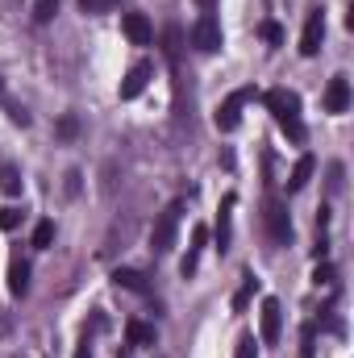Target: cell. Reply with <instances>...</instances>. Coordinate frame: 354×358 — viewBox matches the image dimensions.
Returning a JSON list of instances; mask_svg holds the SVG:
<instances>
[{"mask_svg":"<svg viewBox=\"0 0 354 358\" xmlns=\"http://www.w3.org/2000/svg\"><path fill=\"white\" fill-rule=\"evenodd\" d=\"M267 108H271V117H275V125L296 142V146H304V121H300V96L288 88H271L267 92Z\"/></svg>","mask_w":354,"mask_h":358,"instance_id":"obj_1","label":"cell"},{"mask_svg":"<svg viewBox=\"0 0 354 358\" xmlns=\"http://www.w3.org/2000/svg\"><path fill=\"white\" fill-rule=\"evenodd\" d=\"M263 225H267V238L275 246H288L292 242V217H288V204L279 196H267L263 200Z\"/></svg>","mask_w":354,"mask_h":358,"instance_id":"obj_2","label":"cell"},{"mask_svg":"<svg viewBox=\"0 0 354 358\" xmlns=\"http://www.w3.org/2000/svg\"><path fill=\"white\" fill-rule=\"evenodd\" d=\"M179 213H183V204H167L163 213H159V221H155V234H150V246H155V255H167L171 246H176V234H179Z\"/></svg>","mask_w":354,"mask_h":358,"instance_id":"obj_3","label":"cell"},{"mask_svg":"<svg viewBox=\"0 0 354 358\" xmlns=\"http://www.w3.org/2000/svg\"><path fill=\"white\" fill-rule=\"evenodd\" d=\"M192 42H196V50H204V55H217L221 50V25H217V17L204 8L200 13V21L192 25Z\"/></svg>","mask_w":354,"mask_h":358,"instance_id":"obj_4","label":"cell"},{"mask_svg":"<svg viewBox=\"0 0 354 358\" xmlns=\"http://www.w3.org/2000/svg\"><path fill=\"white\" fill-rule=\"evenodd\" d=\"M321 38H325V13H321V8H313V13H309V21H304V34H300V55H304V59H313V55L321 50Z\"/></svg>","mask_w":354,"mask_h":358,"instance_id":"obj_5","label":"cell"},{"mask_svg":"<svg viewBox=\"0 0 354 358\" xmlns=\"http://www.w3.org/2000/svg\"><path fill=\"white\" fill-rule=\"evenodd\" d=\"M259 321H263V342H267V346H275V342H279V329H283V308H279V300H275V296H267V300H263Z\"/></svg>","mask_w":354,"mask_h":358,"instance_id":"obj_6","label":"cell"},{"mask_svg":"<svg viewBox=\"0 0 354 358\" xmlns=\"http://www.w3.org/2000/svg\"><path fill=\"white\" fill-rule=\"evenodd\" d=\"M250 100V92H234L221 108H217V129L221 134H229V129H238V121H242V104Z\"/></svg>","mask_w":354,"mask_h":358,"instance_id":"obj_7","label":"cell"},{"mask_svg":"<svg viewBox=\"0 0 354 358\" xmlns=\"http://www.w3.org/2000/svg\"><path fill=\"white\" fill-rule=\"evenodd\" d=\"M146 84H150V63H134L121 80V100H138L146 92Z\"/></svg>","mask_w":354,"mask_h":358,"instance_id":"obj_8","label":"cell"},{"mask_svg":"<svg viewBox=\"0 0 354 358\" xmlns=\"http://www.w3.org/2000/svg\"><path fill=\"white\" fill-rule=\"evenodd\" d=\"M351 108V84H346V76H334L330 80V88H325V113H346Z\"/></svg>","mask_w":354,"mask_h":358,"instance_id":"obj_9","label":"cell"},{"mask_svg":"<svg viewBox=\"0 0 354 358\" xmlns=\"http://www.w3.org/2000/svg\"><path fill=\"white\" fill-rule=\"evenodd\" d=\"M125 38H129L134 46H150L155 29H150V21H146L142 13H125Z\"/></svg>","mask_w":354,"mask_h":358,"instance_id":"obj_10","label":"cell"},{"mask_svg":"<svg viewBox=\"0 0 354 358\" xmlns=\"http://www.w3.org/2000/svg\"><path fill=\"white\" fill-rule=\"evenodd\" d=\"M204 242H208V229H204V225H196V229H192V246H187V255H183V263H179V271H183V275H196Z\"/></svg>","mask_w":354,"mask_h":358,"instance_id":"obj_11","label":"cell"},{"mask_svg":"<svg viewBox=\"0 0 354 358\" xmlns=\"http://www.w3.org/2000/svg\"><path fill=\"white\" fill-rule=\"evenodd\" d=\"M234 204H238V196L229 192V196L221 200V208H217V246H221V255H225L229 242H234V238H229V213H234Z\"/></svg>","mask_w":354,"mask_h":358,"instance_id":"obj_12","label":"cell"},{"mask_svg":"<svg viewBox=\"0 0 354 358\" xmlns=\"http://www.w3.org/2000/svg\"><path fill=\"white\" fill-rule=\"evenodd\" d=\"M8 292H13V296H25V292H29V263H25L21 255L8 263Z\"/></svg>","mask_w":354,"mask_h":358,"instance_id":"obj_13","label":"cell"},{"mask_svg":"<svg viewBox=\"0 0 354 358\" xmlns=\"http://www.w3.org/2000/svg\"><path fill=\"white\" fill-rule=\"evenodd\" d=\"M313 155H300L296 159V167H292V179H288V192H304L309 187V179H313Z\"/></svg>","mask_w":354,"mask_h":358,"instance_id":"obj_14","label":"cell"},{"mask_svg":"<svg viewBox=\"0 0 354 358\" xmlns=\"http://www.w3.org/2000/svg\"><path fill=\"white\" fill-rule=\"evenodd\" d=\"M113 283H117V287H129V292H138V296H146V275H142V271L117 267L113 271Z\"/></svg>","mask_w":354,"mask_h":358,"instance_id":"obj_15","label":"cell"},{"mask_svg":"<svg viewBox=\"0 0 354 358\" xmlns=\"http://www.w3.org/2000/svg\"><path fill=\"white\" fill-rule=\"evenodd\" d=\"M125 338H129V346H155V329L142 325V321H129L125 325Z\"/></svg>","mask_w":354,"mask_h":358,"instance_id":"obj_16","label":"cell"},{"mask_svg":"<svg viewBox=\"0 0 354 358\" xmlns=\"http://www.w3.org/2000/svg\"><path fill=\"white\" fill-rule=\"evenodd\" d=\"M0 192L4 196H17L21 192V171L17 167H0Z\"/></svg>","mask_w":354,"mask_h":358,"instance_id":"obj_17","label":"cell"},{"mask_svg":"<svg viewBox=\"0 0 354 358\" xmlns=\"http://www.w3.org/2000/svg\"><path fill=\"white\" fill-rule=\"evenodd\" d=\"M55 242V221H38V229H34V250H46Z\"/></svg>","mask_w":354,"mask_h":358,"instance_id":"obj_18","label":"cell"},{"mask_svg":"<svg viewBox=\"0 0 354 358\" xmlns=\"http://www.w3.org/2000/svg\"><path fill=\"white\" fill-rule=\"evenodd\" d=\"M255 283H259L255 275H242V287H238V296H234V308H238V313L250 304V296H255Z\"/></svg>","mask_w":354,"mask_h":358,"instance_id":"obj_19","label":"cell"},{"mask_svg":"<svg viewBox=\"0 0 354 358\" xmlns=\"http://www.w3.org/2000/svg\"><path fill=\"white\" fill-rule=\"evenodd\" d=\"M55 13H59V0H34V21L38 25H46Z\"/></svg>","mask_w":354,"mask_h":358,"instance_id":"obj_20","label":"cell"},{"mask_svg":"<svg viewBox=\"0 0 354 358\" xmlns=\"http://www.w3.org/2000/svg\"><path fill=\"white\" fill-rule=\"evenodd\" d=\"M17 225H21V208H13V204H8V208H0V229H4V234H13Z\"/></svg>","mask_w":354,"mask_h":358,"instance_id":"obj_21","label":"cell"},{"mask_svg":"<svg viewBox=\"0 0 354 358\" xmlns=\"http://www.w3.org/2000/svg\"><path fill=\"white\" fill-rule=\"evenodd\" d=\"M117 4H121V0H80V8L92 13V17H96V13H113Z\"/></svg>","mask_w":354,"mask_h":358,"instance_id":"obj_22","label":"cell"},{"mask_svg":"<svg viewBox=\"0 0 354 358\" xmlns=\"http://www.w3.org/2000/svg\"><path fill=\"white\" fill-rule=\"evenodd\" d=\"M263 38L271 42V46H279V42H283V29H279L275 21H263Z\"/></svg>","mask_w":354,"mask_h":358,"instance_id":"obj_23","label":"cell"},{"mask_svg":"<svg viewBox=\"0 0 354 358\" xmlns=\"http://www.w3.org/2000/svg\"><path fill=\"white\" fill-rule=\"evenodd\" d=\"M330 187H334V192H342V163H334V167H330Z\"/></svg>","mask_w":354,"mask_h":358,"instance_id":"obj_24","label":"cell"},{"mask_svg":"<svg viewBox=\"0 0 354 358\" xmlns=\"http://www.w3.org/2000/svg\"><path fill=\"white\" fill-rule=\"evenodd\" d=\"M313 279H317V283H334V267H330V263H321V267H317V275H313Z\"/></svg>","mask_w":354,"mask_h":358,"instance_id":"obj_25","label":"cell"},{"mask_svg":"<svg viewBox=\"0 0 354 358\" xmlns=\"http://www.w3.org/2000/svg\"><path fill=\"white\" fill-rule=\"evenodd\" d=\"M238 358H255V338H242L238 342Z\"/></svg>","mask_w":354,"mask_h":358,"instance_id":"obj_26","label":"cell"},{"mask_svg":"<svg viewBox=\"0 0 354 358\" xmlns=\"http://www.w3.org/2000/svg\"><path fill=\"white\" fill-rule=\"evenodd\" d=\"M167 55H171V59H179V29H171V34H167Z\"/></svg>","mask_w":354,"mask_h":358,"instance_id":"obj_27","label":"cell"},{"mask_svg":"<svg viewBox=\"0 0 354 358\" xmlns=\"http://www.w3.org/2000/svg\"><path fill=\"white\" fill-rule=\"evenodd\" d=\"M0 96H4V80H0Z\"/></svg>","mask_w":354,"mask_h":358,"instance_id":"obj_28","label":"cell"}]
</instances>
